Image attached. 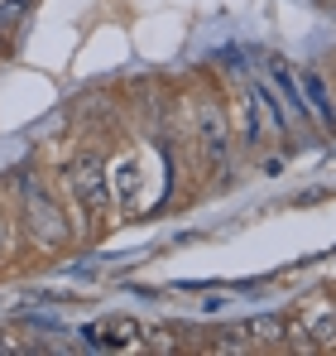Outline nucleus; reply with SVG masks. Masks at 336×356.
<instances>
[{
    "label": "nucleus",
    "mask_w": 336,
    "mask_h": 356,
    "mask_svg": "<svg viewBox=\"0 0 336 356\" xmlns=\"http://www.w3.org/2000/svg\"><path fill=\"white\" fill-rule=\"evenodd\" d=\"M288 332L308 352H336V298L332 294H308L293 303Z\"/></svg>",
    "instance_id": "4"
},
{
    "label": "nucleus",
    "mask_w": 336,
    "mask_h": 356,
    "mask_svg": "<svg viewBox=\"0 0 336 356\" xmlns=\"http://www.w3.org/2000/svg\"><path fill=\"white\" fill-rule=\"evenodd\" d=\"M245 337H250L255 352H283V347H293V332H288V318H283V313H260V318H250V323H245Z\"/></svg>",
    "instance_id": "6"
},
{
    "label": "nucleus",
    "mask_w": 336,
    "mask_h": 356,
    "mask_svg": "<svg viewBox=\"0 0 336 356\" xmlns=\"http://www.w3.org/2000/svg\"><path fill=\"white\" fill-rule=\"evenodd\" d=\"M226 111H230V135H235V145L255 149V145H260V135H264L255 97H250V92H240V102H235V106H226Z\"/></svg>",
    "instance_id": "9"
},
{
    "label": "nucleus",
    "mask_w": 336,
    "mask_h": 356,
    "mask_svg": "<svg viewBox=\"0 0 336 356\" xmlns=\"http://www.w3.org/2000/svg\"><path fill=\"white\" fill-rule=\"evenodd\" d=\"M62 183H67V193H72V202H77V212H82V227H87V232L106 227V217H111V169L101 164V154L82 149V154L67 164Z\"/></svg>",
    "instance_id": "2"
},
{
    "label": "nucleus",
    "mask_w": 336,
    "mask_h": 356,
    "mask_svg": "<svg viewBox=\"0 0 336 356\" xmlns=\"http://www.w3.org/2000/svg\"><path fill=\"white\" fill-rule=\"evenodd\" d=\"M269 87L283 97V111H288V120H298V125H312V116H308V97H303V82L293 77V67L279 58V54H269Z\"/></svg>",
    "instance_id": "5"
},
{
    "label": "nucleus",
    "mask_w": 336,
    "mask_h": 356,
    "mask_svg": "<svg viewBox=\"0 0 336 356\" xmlns=\"http://www.w3.org/2000/svg\"><path fill=\"white\" fill-rule=\"evenodd\" d=\"M303 97H308V116L317 120L322 130H336V97L327 92V82H322V72H312V67H303Z\"/></svg>",
    "instance_id": "8"
},
{
    "label": "nucleus",
    "mask_w": 336,
    "mask_h": 356,
    "mask_svg": "<svg viewBox=\"0 0 336 356\" xmlns=\"http://www.w3.org/2000/svg\"><path fill=\"white\" fill-rule=\"evenodd\" d=\"M235 149V135H230V111L217 92H202L192 102V154L202 159V169H221Z\"/></svg>",
    "instance_id": "3"
},
{
    "label": "nucleus",
    "mask_w": 336,
    "mask_h": 356,
    "mask_svg": "<svg viewBox=\"0 0 336 356\" xmlns=\"http://www.w3.org/2000/svg\"><path fill=\"white\" fill-rule=\"evenodd\" d=\"M245 92H250V97H255V106L264 111V120H269V130H274V135H288V111L279 106V97H274L269 77H250V82H245Z\"/></svg>",
    "instance_id": "10"
},
{
    "label": "nucleus",
    "mask_w": 336,
    "mask_h": 356,
    "mask_svg": "<svg viewBox=\"0 0 336 356\" xmlns=\"http://www.w3.org/2000/svg\"><path fill=\"white\" fill-rule=\"evenodd\" d=\"M19 202H24V236L34 241V250H62L72 241V222L62 212V197H53V188L44 178H24L19 183Z\"/></svg>",
    "instance_id": "1"
},
{
    "label": "nucleus",
    "mask_w": 336,
    "mask_h": 356,
    "mask_svg": "<svg viewBox=\"0 0 336 356\" xmlns=\"http://www.w3.org/2000/svg\"><path fill=\"white\" fill-rule=\"evenodd\" d=\"M19 15H24V0H5V5H0V34H10V24H15Z\"/></svg>",
    "instance_id": "12"
},
{
    "label": "nucleus",
    "mask_w": 336,
    "mask_h": 356,
    "mask_svg": "<svg viewBox=\"0 0 336 356\" xmlns=\"http://www.w3.org/2000/svg\"><path fill=\"white\" fill-rule=\"evenodd\" d=\"M87 337L96 347H111V352H120V347H144V327L135 318H101L96 327H87Z\"/></svg>",
    "instance_id": "7"
},
{
    "label": "nucleus",
    "mask_w": 336,
    "mask_h": 356,
    "mask_svg": "<svg viewBox=\"0 0 336 356\" xmlns=\"http://www.w3.org/2000/svg\"><path fill=\"white\" fill-rule=\"evenodd\" d=\"M10 352H19V342H15V337H10V332L0 327V356H10Z\"/></svg>",
    "instance_id": "13"
},
{
    "label": "nucleus",
    "mask_w": 336,
    "mask_h": 356,
    "mask_svg": "<svg viewBox=\"0 0 336 356\" xmlns=\"http://www.w3.org/2000/svg\"><path fill=\"white\" fill-rule=\"evenodd\" d=\"M10 245H15V222H10V212L0 207V265H5V255H10Z\"/></svg>",
    "instance_id": "11"
}]
</instances>
